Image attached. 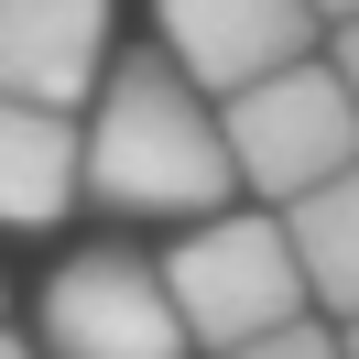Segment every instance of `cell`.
Returning <instances> with one entry per match:
<instances>
[{"label": "cell", "instance_id": "obj_1", "mask_svg": "<svg viewBox=\"0 0 359 359\" xmlns=\"http://www.w3.org/2000/svg\"><path fill=\"white\" fill-rule=\"evenodd\" d=\"M76 185L109 218H207L240 196V163H229L207 88L175 55H109L98 109L76 131Z\"/></svg>", "mask_w": 359, "mask_h": 359}, {"label": "cell", "instance_id": "obj_2", "mask_svg": "<svg viewBox=\"0 0 359 359\" xmlns=\"http://www.w3.org/2000/svg\"><path fill=\"white\" fill-rule=\"evenodd\" d=\"M163 294H175L185 316V348H240V337L283 327V316H305V262H294L283 240V207H207L196 229H185L175 250H163Z\"/></svg>", "mask_w": 359, "mask_h": 359}, {"label": "cell", "instance_id": "obj_3", "mask_svg": "<svg viewBox=\"0 0 359 359\" xmlns=\"http://www.w3.org/2000/svg\"><path fill=\"white\" fill-rule=\"evenodd\" d=\"M218 131H229V163H240L250 196H305V185H327L337 163H359V98L348 76H337V55L316 66V55H283V66H262L250 88L218 98Z\"/></svg>", "mask_w": 359, "mask_h": 359}, {"label": "cell", "instance_id": "obj_4", "mask_svg": "<svg viewBox=\"0 0 359 359\" xmlns=\"http://www.w3.org/2000/svg\"><path fill=\"white\" fill-rule=\"evenodd\" d=\"M44 359H185V316L163 294V262L76 250L44 283Z\"/></svg>", "mask_w": 359, "mask_h": 359}, {"label": "cell", "instance_id": "obj_5", "mask_svg": "<svg viewBox=\"0 0 359 359\" xmlns=\"http://www.w3.org/2000/svg\"><path fill=\"white\" fill-rule=\"evenodd\" d=\"M153 22H163V55L207 98H229L262 66H283V55H316V22L327 11L316 0H153Z\"/></svg>", "mask_w": 359, "mask_h": 359}, {"label": "cell", "instance_id": "obj_6", "mask_svg": "<svg viewBox=\"0 0 359 359\" xmlns=\"http://www.w3.org/2000/svg\"><path fill=\"white\" fill-rule=\"evenodd\" d=\"M109 76V0H0V88L76 109Z\"/></svg>", "mask_w": 359, "mask_h": 359}, {"label": "cell", "instance_id": "obj_7", "mask_svg": "<svg viewBox=\"0 0 359 359\" xmlns=\"http://www.w3.org/2000/svg\"><path fill=\"white\" fill-rule=\"evenodd\" d=\"M76 207V109L0 88V229H55Z\"/></svg>", "mask_w": 359, "mask_h": 359}, {"label": "cell", "instance_id": "obj_8", "mask_svg": "<svg viewBox=\"0 0 359 359\" xmlns=\"http://www.w3.org/2000/svg\"><path fill=\"white\" fill-rule=\"evenodd\" d=\"M283 240L305 262V294L327 316H359V163H337L327 185L283 196Z\"/></svg>", "mask_w": 359, "mask_h": 359}, {"label": "cell", "instance_id": "obj_9", "mask_svg": "<svg viewBox=\"0 0 359 359\" xmlns=\"http://www.w3.org/2000/svg\"><path fill=\"white\" fill-rule=\"evenodd\" d=\"M218 359H348V337H337V327H305V316H283V327L240 337V348H218Z\"/></svg>", "mask_w": 359, "mask_h": 359}, {"label": "cell", "instance_id": "obj_10", "mask_svg": "<svg viewBox=\"0 0 359 359\" xmlns=\"http://www.w3.org/2000/svg\"><path fill=\"white\" fill-rule=\"evenodd\" d=\"M337 76H348V98H359V11L337 22Z\"/></svg>", "mask_w": 359, "mask_h": 359}, {"label": "cell", "instance_id": "obj_11", "mask_svg": "<svg viewBox=\"0 0 359 359\" xmlns=\"http://www.w3.org/2000/svg\"><path fill=\"white\" fill-rule=\"evenodd\" d=\"M0 359H44V348H33V337H11V327H0Z\"/></svg>", "mask_w": 359, "mask_h": 359}, {"label": "cell", "instance_id": "obj_12", "mask_svg": "<svg viewBox=\"0 0 359 359\" xmlns=\"http://www.w3.org/2000/svg\"><path fill=\"white\" fill-rule=\"evenodd\" d=\"M316 11H327V22H348V11H359V0H316Z\"/></svg>", "mask_w": 359, "mask_h": 359}, {"label": "cell", "instance_id": "obj_13", "mask_svg": "<svg viewBox=\"0 0 359 359\" xmlns=\"http://www.w3.org/2000/svg\"><path fill=\"white\" fill-rule=\"evenodd\" d=\"M337 337H348V359H359V316H337Z\"/></svg>", "mask_w": 359, "mask_h": 359}]
</instances>
